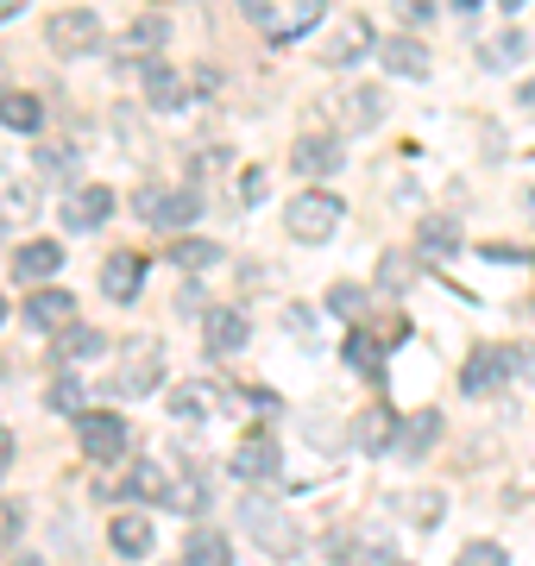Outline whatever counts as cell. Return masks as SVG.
<instances>
[{
	"label": "cell",
	"instance_id": "cell-1",
	"mask_svg": "<svg viewBox=\"0 0 535 566\" xmlns=\"http://www.w3.org/2000/svg\"><path fill=\"white\" fill-rule=\"evenodd\" d=\"M340 196H328V189H310V196H296L290 202V214H284V227H290V240L296 245H322V240H334L340 233Z\"/></svg>",
	"mask_w": 535,
	"mask_h": 566
},
{
	"label": "cell",
	"instance_id": "cell-2",
	"mask_svg": "<svg viewBox=\"0 0 535 566\" xmlns=\"http://www.w3.org/2000/svg\"><path fill=\"white\" fill-rule=\"evenodd\" d=\"M133 214L151 227H189L202 214V196L196 189H165V182H145L139 196H133Z\"/></svg>",
	"mask_w": 535,
	"mask_h": 566
},
{
	"label": "cell",
	"instance_id": "cell-3",
	"mask_svg": "<svg viewBox=\"0 0 535 566\" xmlns=\"http://www.w3.org/2000/svg\"><path fill=\"white\" fill-rule=\"evenodd\" d=\"M44 44H51L57 57H88V51L102 44V20H95L88 7H57V13L44 20Z\"/></svg>",
	"mask_w": 535,
	"mask_h": 566
},
{
	"label": "cell",
	"instance_id": "cell-4",
	"mask_svg": "<svg viewBox=\"0 0 535 566\" xmlns=\"http://www.w3.org/2000/svg\"><path fill=\"white\" fill-rule=\"evenodd\" d=\"M158 378H165V353H158V340H133L126 346V359H120V371H114V397H151Z\"/></svg>",
	"mask_w": 535,
	"mask_h": 566
},
{
	"label": "cell",
	"instance_id": "cell-5",
	"mask_svg": "<svg viewBox=\"0 0 535 566\" xmlns=\"http://www.w3.org/2000/svg\"><path fill=\"white\" fill-rule=\"evenodd\" d=\"M107 214H114V189L107 182H83V189L63 196V227L70 233H95V227H107Z\"/></svg>",
	"mask_w": 535,
	"mask_h": 566
},
{
	"label": "cell",
	"instance_id": "cell-6",
	"mask_svg": "<svg viewBox=\"0 0 535 566\" xmlns=\"http://www.w3.org/2000/svg\"><path fill=\"white\" fill-rule=\"evenodd\" d=\"M126 447H133V434H126L120 416H107V409H88V416H83V453H88V460L107 465V460H120Z\"/></svg>",
	"mask_w": 535,
	"mask_h": 566
},
{
	"label": "cell",
	"instance_id": "cell-7",
	"mask_svg": "<svg viewBox=\"0 0 535 566\" xmlns=\"http://www.w3.org/2000/svg\"><path fill=\"white\" fill-rule=\"evenodd\" d=\"M397 434H403V416H391V403H371L353 416V447L359 453H391Z\"/></svg>",
	"mask_w": 535,
	"mask_h": 566
},
{
	"label": "cell",
	"instance_id": "cell-8",
	"mask_svg": "<svg viewBox=\"0 0 535 566\" xmlns=\"http://www.w3.org/2000/svg\"><path fill=\"white\" fill-rule=\"evenodd\" d=\"M504 378H511V346H479L473 359H466V371H460L466 397H492Z\"/></svg>",
	"mask_w": 535,
	"mask_h": 566
},
{
	"label": "cell",
	"instance_id": "cell-9",
	"mask_svg": "<svg viewBox=\"0 0 535 566\" xmlns=\"http://www.w3.org/2000/svg\"><path fill=\"white\" fill-rule=\"evenodd\" d=\"M246 528L265 554H296V547H303V528L290 523V516H277V510H265V504L246 510Z\"/></svg>",
	"mask_w": 535,
	"mask_h": 566
},
{
	"label": "cell",
	"instance_id": "cell-10",
	"mask_svg": "<svg viewBox=\"0 0 535 566\" xmlns=\"http://www.w3.org/2000/svg\"><path fill=\"white\" fill-rule=\"evenodd\" d=\"M366 51H371V20L347 13V20L328 25V44H322V57H328V63H359Z\"/></svg>",
	"mask_w": 535,
	"mask_h": 566
},
{
	"label": "cell",
	"instance_id": "cell-11",
	"mask_svg": "<svg viewBox=\"0 0 535 566\" xmlns=\"http://www.w3.org/2000/svg\"><path fill=\"white\" fill-rule=\"evenodd\" d=\"M25 322L32 327H44V334H70L76 327V296L70 290H39V296H25Z\"/></svg>",
	"mask_w": 535,
	"mask_h": 566
},
{
	"label": "cell",
	"instance_id": "cell-12",
	"mask_svg": "<svg viewBox=\"0 0 535 566\" xmlns=\"http://www.w3.org/2000/svg\"><path fill=\"white\" fill-rule=\"evenodd\" d=\"M107 542H114V554H120V560H145V554H151V542H158V528H151V516L126 510V516H114V523H107Z\"/></svg>",
	"mask_w": 535,
	"mask_h": 566
},
{
	"label": "cell",
	"instance_id": "cell-13",
	"mask_svg": "<svg viewBox=\"0 0 535 566\" xmlns=\"http://www.w3.org/2000/svg\"><path fill=\"white\" fill-rule=\"evenodd\" d=\"M202 340H208V353H240V346L252 340V322L240 315V308H208L202 315Z\"/></svg>",
	"mask_w": 535,
	"mask_h": 566
},
{
	"label": "cell",
	"instance_id": "cell-14",
	"mask_svg": "<svg viewBox=\"0 0 535 566\" xmlns=\"http://www.w3.org/2000/svg\"><path fill=\"white\" fill-rule=\"evenodd\" d=\"M183 102H189L183 70H170V63H145V107H158V114H177Z\"/></svg>",
	"mask_w": 535,
	"mask_h": 566
},
{
	"label": "cell",
	"instance_id": "cell-15",
	"mask_svg": "<svg viewBox=\"0 0 535 566\" xmlns=\"http://www.w3.org/2000/svg\"><path fill=\"white\" fill-rule=\"evenodd\" d=\"M145 283V259L139 252H114V259L102 264V296L107 303H133Z\"/></svg>",
	"mask_w": 535,
	"mask_h": 566
},
{
	"label": "cell",
	"instance_id": "cell-16",
	"mask_svg": "<svg viewBox=\"0 0 535 566\" xmlns=\"http://www.w3.org/2000/svg\"><path fill=\"white\" fill-rule=\"evenodd\" d=\"M290 164H296L303 177H328V170H340V139H328V133H303V139L290 145Z\"/></svg>",
	"mask_w": 535,
	"mask_h": 566
},
{
	"label": "cell",
	"instance_id": "cell-17",
	"mask_svg": "<svg viewBox=\"0 0 535 566\" xmlns=\"http://www.w3.org/2000/svg\"><path fill=\"white\" fill-rule=\"evenodd\" d=\"M277 465H284V453H277L271 434H246V441L233 447V479H271Z\"/></svg>",
	"mask_w": 535,
	"mask_h": 566
},
{
	"label": "cell",
	"instance_id": "cell-18",
	"mask_svg": "<svg viewBox=\"0 0 535 566\" xmlns=\"http://www.w3.org/2000/svg\"><path fill=\"white\" fill-rule=\"evenodd\" d=\"M434 441H441V409H416V416H403V434H397V453H403V460H429Z\"/></svg>",
	"mask_w": 535,
	"mask_h": 566
},
{
	"label": "cell",
	"instance_id": "cell-19",
	"mask_svg": "<svg viewBox=\"0 0 535 566\" xmlns=\"http://www.w3.org/2000/svg\"><path fill=\"white\" fill-rule=\"evenodd\" d=\"M378 63H385L391 76H410V82H422V76L434 70L429 51H422L416 39H385V44H378Z\"/></svg>",
	"mask_w": 535,
	"mask_h": 566
},
{
	"label": "cell",
	"instance_id": "cell-20",
	"mask_svg": "<svg viewBox=\"0 0 535 566\" xmlns=\"http://www.w3.org/2000/svg\"><path fill=\"white\" fill-rule=\"evenodd\" d=\"M57 264H63L57 240H25L20 259H13V271H20V283H44V277H57Z\"/></svg>",
	"mask_w": 535,
	"mask_h": 566
},
{
	"label": "cell",
	"instance_id": "cell-21",
	"mask_svg": "<svg viewBox=\"0 0 535 566\" xmlns=\"http://www.w3.org/2000/svg\"><path fill=\"white\" fill-rule=\"evenodd\" d=\"M32 208H39V189H32V182H0V233L25 227Z\"/></svg>",
	"mask_w": 535,
	"mask_h": 566
},
{
	"label": "cell",
	"instance_id": "cell-22",
	"mask_svg": "<svg viewBox=\"0 0 535 566\" xmlns=\"http://www.w3.org/2000/svg\"><path fill=\"white\" fill-rule=\"evenodd\" d=\"M0 126H13V133H39V126H44V102H39V95H25V88L0 95Z\"/></svg>",
	"mask_w": 535,
	"mask_h": 566
},
{
	"label": "cell",
	"instance_id": "cell-23",
	"mask_svg": "<svg viewBox=\"0 0 535 566\" xmlns=\"http://www.w3.org/2000/svg\"><path fill=\"white\" fill-rule=\"evenodd\" d=\"M322 13H328V0H296L284 20L271 25V39H277V44H296L303 32H315V25H322Z\"/></svg>",
	"mask_w": 535,
	"mask_h": 566
},
{
	"label": "cell",
	"instance_id": "cell-24",
	"mask_svg": "<svg viewBox=\"0 0 535 566\" xmlns=\"http://www.w3.org/2000/svg\"><path fill=\"white\" fill-rule=\"evenodd\" d=\"M523 57H529V39H523V32H497V39L479 44V63H485V70H516Z\"/></svg>",
	"mask_w": 535,
	"mask_h": 566
},
{
	"label": "cell",
	"instance_id": "cell-25",
	"mask_svg": "<svg viewBox=\"0 0 535 566\" xmlns=\"http://www.w3.org/2000/svg\"><path fill=\"white\" fill-rule=\"evenodd\" d=\"M126 497H151V504H170V479L158 460H139L126 472Z\"/></svg>",
	"mask_w": 535,
	"mask_h": 566
},
{
	"label": "cell",
	"instance_id": "cell-26",
	"mask_svg": "<svg viewBox=\"0 0 535 566\" xmlns=\"http://www.w3.org/2000/svg\"><path fill=\"white\" fill-rule=\"evenodd\" d=\"M183 566H233V547H227L221 528H196V535H189Z\"/></svg>",
	"mask_w": 535,
	"mask_h": 566
},
{
	"label": "cell",
	"instance_id": "cell-27",
	"mask_svg": "<svg viewBox=\"0 0 535 566\" xmlns=\"http://www.w3.org/2000/svg\"><path fill=\"white\" fill-rule=\"evenodd\" d=\"M170 264H177V271H208V264H221V245H214V240H196V233H183V240L170 245Z\"/></svg>",
	"mask_w": 535,
	"mask_h": 566
},
{
	"label": "cell",
	"instance_id": "cell-28",
	"mask_svg": "<svg viewBox=\"0 0 535 566\" xmlns=\"http://www.w3.org/2000/svg\"><path fill=\"white\" fill-rule=\"evenodd\" d=\"M158 44H165V20H158V13H145V20H133V25H126L120 51H126V57H151Z\"/></svg>",
	"mask_w": 535,
	"mask_h": 566
},
{
	"label": "cell",
	"instance_id": "cell-29",
	"mask_svg": "<svg viewBox=\"0 0 535 566\" xmlns=\"http://www.w3.org/2000/svg\"><path fill=\"white\" fill-rule=\"evenodd\" d=\"M378 114H385V88H347V107H340L347 126H378Z\"/></svg>",
	"mask_w": 535,
	"mask_h": 566
},
{
	"label": "cell",
	"instance_id": "cell-30",
	"mask_svg": "<svg viewBox=\"0 0 535 566\" xmlns=\"http://www.w3.org/2000/svg\"><path fill=\"white\" fill-rule=\"evenodd\" d=\"M102 353H107L102 327H70V334H63V346H57V359H70V365H83V359H102Z\"/></svg>",
	"mask_w": 535,
	"mask_h": 566
},
{
	"label": "cell",
	"instance_id": "cell-31",
	"mask_svg": "<svg viewBox=\"0 0 535 566\" xmlns=\"http://www.w3.org/2000/svg\"><path fill=\"white\" fill-rule=\"evenodd\" d=\"M422 259H453L460 252V227L453 221H422V245H416Z\"/></svg>",
	"mask_w": 535,
	"mask_h": 566
},
{
	"label": "cell",
	"instance_id": "cell-32",
	"mask_svg": "<svg viewBox=\"0 0 535 566\" xmlns=\"http://www.w3.org/2000/svg\"><path fill=\"white\" fill-rule=\"evenodd\" d=\"M410 277H416V264L403 259V252H385V259H378V290H410Z\"/></svg>",
	"mask_w": 535,
	"mask_h": 566
},
{
	"label": "cell",
	"instance_id": "cell-33",
	"mask_svg": "<svg viewBox=\"0 0 535 566\" xmlns=\"http://www.w3.org/2000/svg\"><path fill=\"white\" fill-rule=\"evenodd\" d=\"M453 566H511V554L497 542H466L460 554H453Z\"/></svg>",
	"mask_w": 535,
	"mask_h": 566
},
{
	"label": "cell",
	"instance_id": "cell-34",
	"mask_svg": "<svg viewBox=\"0 0 535 566\" xmlns=\"http://www.w3.org/2000/svg\"><path fill=\"white\" fill-rule=\"evenodd\" d=\"M170 416H189V422H202L208 416V385H183L170 397Z\"/></svg>",
	"mask_w": 535,
	"mask_h": 566
},
{
	"label": "cell",
	"instance_id": "cell-35",
	"mask_svg": "<svg viewBox=\"0 0 535 566\" xmlns=\"http://www.w3.org/2000/svg\"><path fill=\"white\" fill-rule=\"evenodd\" d=\"M51 409H57V416H88L83 385H76V378H57V385H51Z\"/></svg>",
	"mask_w": 535,
	"mask_h": 566
},
{
	"label": "cell",
	"instance_id": "cell-36",
	"mask_svg": "<svg viewBox=\"0 0 535 566\" xmlns=\"http://www.w3.org/2000/svg\"><path fill=\"white\" fill-rule=\"evenodd\" d=\"M366 308V290L359 283H334L328 290V315H359Z\"/></svg>",
	"mask_w": 535,
	"mask_h": 566
},
{
	"label": "cell",
	"instance_id": "cell-37",
	"mask_svg": "<svg viewBox=\"0 0 535 566\" xmlns=\"http://www.w3.org/2000/svg\"><path fill=\"white\" fill-rule=\"evenodd\" d=\"M347 359L359 365L366 378H378V340H371V334H353V340H347Z\"/></svg>",
	"mask_w": 535,
	"mask_h": 566
},
{
	"label": "cell",
	"instance_id": "cell-38",
	"mask_svg": "<svg viewBox=\"0 0 535 566\" xmlns=\"http://www.w3.org/2000/svg\"><path fill=\"white\" fill-rule=\"evenodd\" d=\"M25 528V510L13 497H0V547H13V535Z\"/></svg>",
	"mask_w": 535,
	"mask_h": 566
},
{
	"label": "cell",
	"instance_id": "cell-39",
	"mask_svg": "<svg viewBox=\"0 0 535 566\" xmlns=\"http://www.w3.org/2000/svg\"><path fill=\"white\" fill-rule=\"evenodd\" d=\"M208 497H202V485L196 479H183V485H170V510H202Z\"/></svg>",
	"mask_w": 535,
	"mask_h": 566
},
{
	"label": "cell",
	"instance_id": "cell-40",
	"mask_svg": "<svg viewBox=\"0 0 535 566\" xmlns=\"http://www.w3.org/2000/svg\"><path fill=\"white\" fill-rule=\"evenodd\" d=\"M70 164H76V145H51L39 158V170H70Z\"/></svg>",
	"mask_w": 535,
	"mask_h": 566
},
{
	"label": "cell",
	"instance_id": "cell-41",
	"mask_svg": "<svg viewBox=\"0 0 535 566\" xmlns=\"http://www.w3.org/2000/svg\"><path fill=\"white\" fill-rule=\"evenodd\" d=\"M397 13L410 25H422V20H434V0H397Z\"/></svg>",
	"mask_w": 535,
	"mask_h": 566
},
{
	"label": "cell",
	"instance_id": "cell-42",
	"mask_svg": "<svg viewBox=\"0 0 535 566\" xmlns=\"http://www.w3.org/2000/svg\"><path fill=\"white\" fill-rule=\"evenodd\" d=\"M259 196H265V170H246V177H240V202H259Z\"/></svg>",
	"mask_w": 535,
	"mask_h": 566
},
{
	"label": "cell",
	"instance_id": "cell-43",
	"mask_svg": "<svg viewBox=\"0 0 535 566\" xmlns=\"http://www.w3.org/2000/svg\"><path fill=\"white\" fill-rule=\"evenodd\" d=\"M511 371L516 378H535V346H511Z\"/></svg>",
	"mask_w": 535,
	"mask_h": 566
},
{
	"label": "cell",
	"instance_id": "cell-44",
	"mask_svg": "<svg viewBox=\"0 0 535 566\" xmlns=\"http://www.w3.org/2000/svg\"><path fill=\"white\" fill-rule=\"evenodd\" d=\"M177 315H208V303H202V290H196V283L177 296Z\"/></svg>",
	"mask_w": 535,
	"mask_h": 566
},
{
	"label": "cell",
	"instance_id": "cell-45",
	"mask_svg": "<svg viewBox=\"0 0 535 566\" xmlns=\"http://www.w3.org/2000/svg\"><path fill=\"white\" fill-rule=\"evenodd\" d=\"M7 465H13V434L0 428V479H7Z\"/></svg>",
	"mask_w": 535,
	"mask_h": 566
},
{
	"label": "cell",
	"instance_id": "cell-46",
	"mask_svg": "<svg viewBox=\"0 0 535 566\" xmlns=\"http://www.w3.org/2000/svg\"><path fill=\"white\" fill-rule=\"evenodd\" d=\"M516 102H523V107H535V82H523V88H516Z\"/></svg>",
	"mask_w": 535,
	"mask_h": 566
},
{
	"label": "cell",
	"instance_id": "cell-47",
	"mask_svg": "<svg viewBox=\"0 0 535 566\" xmlns=\"http://www.w3.org/2000/svg\"><path fill=\"white\" fill-rule=\"evenodd\" d=\"M497 7H504V13H516V7H523V0H497Z\"/></svg>",
	"mask_w": 535,
	"mask_h": 566
},
{
	"label": "cell",
	"instance_id": "cell-48",
	"mask_svg": "<svg viewBox=\"0 0 535 566\" xmlns=\"http://www.w3.org/2000/svg\"><path fill=\"white\" fill-rule=\"evenodd\" d=\"M13 7H20V0H0V13H13Z\"/></svg>",
	"mask_w": 535,
	"mask_h": 566
},
{
	"label": "cell",
	"instance_id": "cell-49",
	"mask_svg": "<svg viewBox=\"0 0 535 566\" xmlns=\"http://www.w3.org/2000/svg\"><path fill=\"white\" fill-rule=\"evenodd\" d=\"M20 566H44V560H32V554H25V560H20Z\"/></svg>",
	"mask_w": 535,
	"mask_h": 566
},
{
	"label": "cell",
	"instance_id": "cell-50",
	"mask_svg": "<svg viewBox=\"0 0 535 566\" xmlns=\"http://www.w3.org/2000/svg\"><path fill=\"white\" fill-rule=\"evenodd\" d=\"M453 7H479V0H453Z\"/></svg>",
	"mask_w": 535,
	"mask_h": 566
},
{
	"label": "cell",
	"instance_id": "cell-51",
	"mask_svg": "<svg viewBox=\"0 0 535 566\" xmlns=\"http://www.w3.org/2000/svg\"><path fill=\"white\" fill-rule=\"evenodd\" d=\"M0 322H7V303H0Z\"/></svg>",
	"mask_w": 535,
	"mask_h": 566
}]
</instances>
